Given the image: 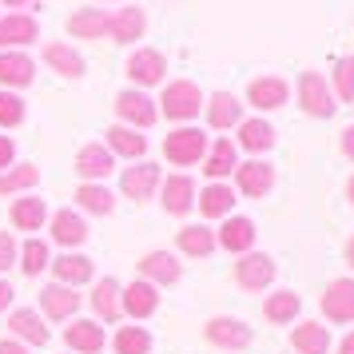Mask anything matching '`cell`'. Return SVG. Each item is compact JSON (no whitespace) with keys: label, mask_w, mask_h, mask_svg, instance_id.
<instances>
[{"label":"cell","mask_w":354,"mask_h":354,"mask_svg":"<svg viewBox=\"0 0 354 354\" xmlns=\"http://www.w3.org/2000/svg\"><path fill=\"white\" fill-rule=\"evenodd\" d=\"M290 346L299 354H326L330 351V330L322 322H299L290 330Z\"/></svg>","instance_id":"d6a6232c"},{"label":"cell","mask_w":354,"mask_h":354,"mask_svg":"<svg viewBox=\"0 0 354 354\" xmlns=\"http://www.w3.org/2000/svg\"><path fill=\"white\" fill-rule=\"evenodd\" d=\"M64 342L76 354H96L104 351V326L92 319H72V326L64 330Z\"/></svg>","instance_id":"4316f807"},{"label":"cell","mask_w":354,"mask_h":354,"mask_svg":"<svg viewBox=\"0 0 354 354\" xmlns=\"http://www.w3.org/2000/svg\"><path fill=\"white\" fill-rule=\"evenodd\" d=\"M32 80H36V60L28 52H0V84H4V92L28 88Z\"/></svg>","instance_id":"d6986e66"},{"label":"cell","mask_w":354,"mask_h":354,"mask_svg":"<svg viewBox=\"0 0 354 354\" xmlns=\"http://www.w3.org/2000/svg\"><path fill=\"white\" fill-rule=\"evenodd\" d=\"M17 259H20V271H24V274H40L52 263V259H48V243H44V239H28L17 251Z\"/></svg>","instance_id":"f35d334b"},{"label":"cell","mask_w":354,"mask_h":354,"mask_svg":"<svg viewBox=\"0 0 354 354\" xmlns=\"http://www.w3.org/2000/svg\"><path fill=\"white\" fill-rule=\"evenodd\" d=\"M8 326H12V335H17L20 342H32V346H44V342H48V326H44V319H40L36 310H28V306L12 310V315H8Z\"/></svg>","instance_id":"1f68e13d"},{"label":"cell","mask_w":354,"mask_h":354,"mask_svg":"<svg viewBox=\"0 0 354 354\" xmlns=\"http://www.w3.org/2000/svg\"><path fill=\"white\" fill-rule=\"evenodd\" d=\"M203 176L211 179V183H223L235 167H239V147H235V140H215V144H207V156H203Z\"/></svg>","instance_id":"2e32d148"},{"label":"cell","mask_w":354,"mask_h":354,"mask_svg":"<svg viewBox=\"0 0 354 354\" xmlns=\"http://www.w3.org/2000/svg\"><path fill=\"white\" fill-rule=\"evenodd\" d=\"M319 303L330 322H354V279H330Z\"/></svg>","instance_id":"8fae6325"},{"label":"cell","mask_w":354,"mask_h":354,"mask_svg":"<svg viewBox=\"0 0 354 354\" xmlns=\"http://www.w3.org/2000/svg\"><path fill=\"white\" fill-rule=\"evenodd\" d=\"M40 40V24L28 12H8L0 17V52H20L24 44Z\"/></svg>","instance_id":"52a82bcc"},{"label":"cell","mask_w":354,"mask_h":354,"mask_svg":"<svg viewBox=\"0 0 354 354\" xmlns=\"http://www.w3.org/2000/svg\"><path fill=\"white\" fill-rule=\"evenodd\" d=\"M40 306H44V315L48 319H72L76 310H80V295L76 287H60V283H52V287L40 290Z\"/></svg>","instance_id":"484cf974"},{"label":"cell","mask_w":354,"mask_h":354,"mask_svg":"<svg viewBox=\"0 0 354 354\" xmlns=\"http://www.w3.org/2000/svg\"><path fill=\"white\" fill-rule=\"evenodd\" d=\"M215 247H223L231 255H247L255 247V223L247 215H227L223 227H219V235H215Z\"/></svg>","instance_id":"e0dca14e"},{"label":"cell","mask_w":354,"mask_h":354,"mask_svg":"<svg viewBox=\"0 0 354 354\" xmlns=\"http://www.w3.org/2000/svg\"><path fill=\"white\" fill-rule=\"evenodd\" d=\"M0 354H28V346L17 342V338H4V342H0Z\"/></svg>","instance_id":"7dc6e473"},{"label":"cell","mask_w":354,"mask_h":354,"mask_svg":"<svg viewBox=\"0 0 354 354\" xmlns=\"http://www.w3.org/2000/svg\"><path fill=\"white\" fill-rule=\"evenodd\" d=\"M195 207H199V215H207V219H227L231 207H235L231 183H207L203 192L195 195Z\"/></svg>","instance_id":"d4e9b609"},{"label":"cell","mask_w":354,"mask_h":354,"mask_svg":"<svg viewBox=\"0 0 354 354\" xmlns=\"http://www.w3.org/2000/svg\"><path fill=\"white\" fill-rule=\"evenodd\" d=\"M108 17L112 12H104V8H76L72 17H68V32L76 36V40H100V36L108 32Z\"/></svg>","instance_id":"f1b7e54d"},{"label":"cell","mask_w":354,"mask_h":354,"mask_svg":"<svg viewBox=\"0 0 354 354\" xmlns=\"http://www.w3.org/2000/svg\"><path fill=\"white\" fill-rule=\"evenodd\" d=\"M179 251L192 259H207L211 251H215V231L203 223H187L179 227Z\"/></svg>","instance_id":"836d02e7"},{"label":"cell","mask_w":354,"mask_h":354,"mask_svg":"<svg viewBox=\"0 0 354 354\" xmlns=\"http://www.w3.org/2000/svg\"><path fill=\"white\" fill-rule=\"evenodd\" d=\"M151 351V335L144 326H120L115 335V354H147Z\"/></svg>","instance_id":"ab89813d"},{"label":"cell","mask_w":354,"mask_h":354,"mask_svg":"<svg viewBox=\"0 0 354 354\" xmlns=\"http://www.w3.org/2000/svg\"><path fill=\"white\" fill-rule=\"evenodd\" d=\"M235 147H243V151H251V156H263V151H271L274 147V128L267 124V120H243L239 124V140H235Z\"/></svg>","instance_id":"f546056e"},{"label":"cell","mask_w":354,"mask_h":354,"mask_svg":"<svg viewBox=\"0 0 354 354\" xmlns=\"http://www.w3.org/2000/svg\"><path fill=\"white\" fill-rule=\"evenodd\" d=\"M44 64H48L52 72H60L64 80H80L84 68H88L80 52L72 48V44H64V40H48V44H44Z\"/></svg>","instance_id":"44dd1931"},{"label":"cell","mask_w":354,"mask_h":354,"mask_svg":"<svg viewBox=\"0 0 354 354\" xmlns=\"http://www.w3.org/2000/svg\"><path fill=\"white\" fill-rule=\"evenodd\" d=\"M160 167L156 163H131V167H124V176H120V192L128 195V199H136V203H144V199H151L156 195V187H160Z\"/></svg>","instance_id":"9c48e42d"},{"label":"cell","mask_w":354,"mask_h":354,"mask_svg":"<svg viewBox=\"0 0 354 354\" xmlns=\"http://www.w3.org/2000/svg\"><path fill=\"white\" fill-rule=\"evenodd\" d=\"M104 140H108V151L112 156H124V160H131V163H140L144 160V151H147V140L140 136L136 128H124V124H112V128L104 131Z\"/></svg>","instance_id":"7402d4cb"},{"label":"cell","mask_w":354,"mask_h":354,"mask_svg":"<svg viewBox=\"0 0 354 354\" xmlns=\"http://www.w3.org/2000/svg\"><path fill=\"white\" fill-rule=\"evenodd\" d=\"M84 211H92V215H112L115 211V195L104 187V183H80L76 195H72Z\"/></svg>","instance_id":"8d00e7d4"},{"label":"cell","mask_w":354,"mask_h":354,"mask_svg":"<svg viewBox=\"0 0 354 354\" xmlns=\"http://www.w3.org/2000/svg\"><path fill=\"white\" fill-rule=\"evenodd\" d=\"M299 104H303V112L310 120H330L338 112L335 92H330V84H326L322 72H303L299 76Z\"/></svg>","instance_id":"3957f363"},{"label":"cell","mask_w":354,"mask_h":354,"mask_svg":"<svg viewBox=\"0 0 354 354\" xmlns=\"http://www.w3.org/2000/svg\"><path fill=\"white\" fill-rule=\"evenodd\" d=\"M120 306L131 319H151L160 310V287H151L147 279H136V283H128L120 290Z\"/></svg>","instance_id":"7c38bea8"},{"label":"cell","mask_w":354,"mask_h":354,"mask_svg":"<svg viewBox=\"0 0 354 354\" xmlns=\"http://www.w3.org/2000/svg\"><path fill=\"white\" fill-rule=\"evenodd\" d=\"M17 239H12V235H8V231H0V274L8 271V267H12V263H17Z\"/></svg>","instance_id":"7bdbcfd3"},{"label":"cell","mask_w":354,"mask_h":354,"mask_svg":"<svg viewBox=\"0 0 354 354\" xmlns=\"http://www.w3.org/2000/svg\"><path fill=\"white\" fill-rule=\"evenodd\" d=\"M338 354H354V330L342 338V342H338Z\"/></svg>","instance_id":"c3c4849f"},{"label":"cell","mask_w":354,"mask_h":354,"mask_svg":"<svg viewBox=\"0 0 354 354\" xmlns=\"http://www.w3.org/2000/svg\"><path fill=\"white\" fill-rule=\"evenodd\" d=\"M76 176L84 179V183H104V179L115 171V156L108 151L104 144H84L80 151H76Z\"/></svg>","instance_id":"ba28073f"},{"label":"cell","mask_w":354,"mask_h":354,"mask_svg":"<svg viewBox=\"0 0 354 354\" xmlns=\"http://www.w3.org/2000/svg\"><path fill=\"white\" fill-rule=\"evenodd\" d=\"M24 124V100L17 92H0V128H20Z\"/></svg>","instance_id":"b9f144b4"},{"label":"cell","mask_w":354,"mask_h":354,"mask_svg":"<svg viewBox=\"0 0 354 354\" xmlns=\"http://www.w3.org/2000/svg\"><path fill=\"white\" fill-rule=\"evenodd\" d=\"M144 32H147V17H144V8H136V4H128V8H120V12L108 17V36L115 44H136V40H144Z\"/></svg>","instance_id":"ffe728a7"},{"label":"cell","mask_w":354,"mask_h":354,"mask_svg":"<svg viewBox=\"0 0 354 354\" xmlns=\"http://www.w3.org/2000/svg\"><path fill=\"white\" fill-rule=\"evenodd\" d=\"M195 179L192 176H167L160 179V203L167 215H187L195 207Z\"/></svg>","instance_id":"9a60e30c"},{"label":"cell","mask_w":354,"mask_h":354,"mask_svg":"<svg viewBox=\"0 0 354 354\" xmlns=\"http://www.w3.org/2000/svg\"><path fill=\"white\" fill-rule=\"evenodd\" d=\"M346 267H354V235L346 239Z\"/></svg>","instance_id":"681fc988"},{"label":"cell","mask_w":354,"mask_h":354,"mask_svg":"<svg viewBox=\"0 0 354 354\" xmlns=\"http://www.w3.org/2000/svg\"><path fill=\"white\" fill-rule=\"evenodd\" d=\"M128 76L131 84L144 92V88H156V84H163V76H167V60H163V52L156 48H136L128 56Z\"/></svg>","instance_id":"5b68a950"},{"label":"cell","mask_w":354,"mask_h":354,"mask_svg":"<svg viewBox=\"0 0 354 354\" xmlns=\"http://www.w3.org/2000/svg\"><path fill=\"white\" fill-rule=\"evenodd\" d=\"M207 104V96L199 92V84L192 80H171L167 88H163L160 96V112L167 115V120H176V124H187V120H195L199 115V108Z\"/></svg>","instance_id":"6da1fadb"},{"label":"cell","mask_w":354,"mask_h":354,"mask_svg":"<svg viewBox=\"0 0 354 354\" xmlns=\"http://www.w3.org/2000/svg\"><path fill=\"white\" fill-rule=\"evenodd\" d=\"M140 274L151 287H176L179 279H183V267H179V259L171 251H147L140 259Z\"/></svg>","instance_id":"5bb4252c"},{"label":"cell","mask_w":354,"mask_h":354,"mask_svg":"<svg viewBox=\"0 0 354 354\" xmlns=\"http://www.w3.org/2000/svg\"><path fill=\"white\" fill-rule=\"evenodd\" d=\"M330 92H335L338 100L354 104V56H342L335 64V84H330Z\"/></svg>","instance_id":"60d3db41"},{"label":"cell","mask_w":354,"mask_h":354,"mask_svg":"<svg viewBox=\"0 0 354 354\" xmlns=\"http://www.w3.org/2000/svg\"><path fill=\"white\" fill-rule=\"evenodd\" d=\"M12 299H17V290H12V283L0 274V310H8V303H12Z\"/></svg>","instance_id":"f6af8a7d"},{"label":"cell","mask_w":354,"mask_h":354,"mask_svg":"<svg viewBox=\"0 0 354 354\" xmlns=\"http://www.w3.org/2000/svg\"><path fill=\"white\" fill-rule=\"evenodd\" d=\"M112 108H115V115H120V124H124V128H136V131L151 128V124L160 120L156 100L147 96V92H140V88H124V92L115 96Z\"/></svg>","instance_id":"277c9868"},{"label":"cell","mask_w":354,"mask_h":354,"mask_svg":"<svg viewBox=\"0 0 354 354\" xmlns=\"http://www.w3.org/2000/svg\"><path fill=\"white\" fill-rule=\"evenodd\" d=\"M203 108H207V124L211 128H219V131L239 128L243 124V104L231 96V92H211Z\"/></svg>","instance_id":"603a6c76"},{"label":"cell","mask_w":354,"mask_h":354,"mask_svg":"<svg viewBox=\"0 0 354 354\" xmlns=\"http://www.w3.org/2000/svg\"><path fill=\"white\" fill-rule=\"evenodd\" d=\"M163 156L167 163H176V167H192L207 156V136L192 124H183V128L167 131V140H163Z\"/></svg>","instance_id":"7a4b0ae2"},{"label":"cell","mask_w":354,"mask_h":354,"mask_svg":"<svg viewBox=\"0 0 354 354\" xmlns=\"http://www.w3.org/2000/svg\"><path fill=\"white\" fill-rule=\"evenodd\" d=\"M235 187L251 199H263V195L274 187V167L267 160H247L235 167Z\"/></svg>","instance_id":"ac0fdd59"},{"label":"cell","mask_w":354,"mask_h":354,"mask_svg":"<svg viewBox=\"0 0 354 354\" xmlns=\"http://www.w3.org/2000/svg\"><path fill=\"white\" fill-rule=\"evenodd\" d=\"M207 342L219 346V351H247V346H251V326L239 322V319L219 315V319L207 322Z\"/></svg>","instance_id":"4fadbf2b"},{"label":"cell","mask_w":354,"mask_h":354,"mask_svg":"<svg viewBox=\"0 0 354 354\" xmlns=\"http://www.w3.org/2000/svg\"><path fill=\"white\" fill-rule=\"evenodd\" d=\"M274 259L271 255H259V251H247V255H239V263H235V283H239L243 290H263L274 283Z\"/></svg>","instance_id":"8992f818"},{"label":"cell","mask_w":354,"mask_h":354,"mask_svg":"<svg viewBox=\"0 0 354 354\" xmlns=\"http://www.w3.org/2000/svg\"><path fill=\"white\" fill-rule=\"evenodd\" d=\"M120 290L124 287H120L115 279H108V274L92 287V299H88V303H92V310H96L104 322H115L120 315H124V306H120Z\"/></svg>","instance_id":"4dcf8cb0"},{"label":"cell","mask_w":354,"mask_h":354,"mask_svg":"<svg viewBox=\"0 0 354 354\" xmlns=\"http://www.w3.org/2000/svg\"><path fill=\"white\" fill-rule=\"evenodd\" d=\"M346 195H351V203H354V176H351V183H346Z\"/></svg>","instance_id":"816d5d0a"},{"label":"cell","mask_w":354,"mask_h":354,"mask_svg":"<svg viewBox=\"0 0 354 354\" xmlns=\"http://www.w3.org/2000/svg\"><path fill=\"white\" fill-rule=\"evenodd\" d=\"M290 100V84L283 76H255L247 84V104L259 108V112H274Z\"/></svg>","instance_id":"30bf717a"},{"label":"cell","mask_w":354,"mask_h":354,"mask_svg":"<svg viewBox=\"0 0 354 354\" xmlns=\"http://www.w3.org/2000/svg\"><path fill=\"white\" fill-rule=\"evenodd\" d=\"M52 239L60 243V247H80L84 239H88V223H84V215L80 211H56L52 215Z\"/></svg>","instance_id":"83f0119b"},{"label":"cell","mask_w":354,"mask_h":354,"mask_svg":"<svg viewBox=\"0 0 354 354\" xmlns=\"http://www.w3.org/2000/svg\"><path fill=\"white\" fill-rule=\"evenodd\" d=\"M17 160V144H12V136H0V171H8Z\"/></svg>","instance_id":"ee69618b"},{"label":"cell","mask_w":354,"mask_h":354,"mask_svg":"<svg viewBox=\"0 0 354 354\" xmlns=\"http://www.w3.org/2000/svg\"><path fill=\"white\" fill-rule=\"evenodd\" d=\"M342 156H346V160L354 163V124L346 131H342Z\"/></svg>","instance_id":"bcb514c9"},{"label":"cell","mask_w":354,"mask_h":354,"mask_svg":"<svg viewBox=\"0 0 354 354\" xmlns=\"http://www.w3.org/2000/svg\"><path fill=\"white\" fill-rule=\"evenodd\" d=\"M36 183H40V167L36 163H12L8 171H0V195L32 192Z\"/></svg>","instance_id":"d590c367"},{"label":"cell","mask_w":354,"mask_h":354,"mask_svg":"<svg viewBox=\"0 0 354 354\" xmlns=\"http://www.w3.org/2000/svg\"><path fill=\"white\" fill-rule=\"evenodd\" d=\"M299 306H303V299H299L295 290H274L271 299L263 303V315H267L271 322H295Z\"/></svg>","instance_id":"74e56055"},{"label":"cell","mask_w":354,"mask_h":354,"mask_svg":"<svg viewBox=\"0 0 354 354\" xmlns=\"http://www.w3.org/2000/svg\"><path fill=\"white\" fill-rule=\"evenodd\" d=\"M48 219V207H44V199H36V195H24L12 203V227L17 231H40Z\"/></svg>","instance_id":"e575fe53"},{"label":"cell","mask_w":354,"mask_h":354,"mask_svg":"<svg viewBox=\"0 0 354 354\" xmlns=\"http://www.w3.org/2000/svg\"><path fill=\"white\" fill-rule=\"evenodd\" d=\"M4 8H24V4H32V0H0Z\"/></svg>","instance_id":"f907efd6"},{"label":"cell","mask_w":354,"mask_h":354,"mask_svg":"<svg viewBox=\"0 0 354 354\" xmlns=\"http://www.w3.org/2000/svg\"><path fill=\"white\" fill-rule=\"evenodd\" d=\"M48 267H52V274H56V283H60V287H80V283H88V279L96 274L92 259H88V255H76V251H68V255L52 259Z\"/></svg>","instance_id":"cb8c5ba5"}]
</instances>
